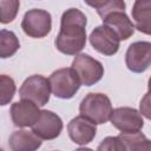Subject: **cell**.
<instances>
[{"mask_svg":"<svg viewBox=\"0 0 151 151\" xmlns=\"http://www.w3.org/2000/svg\"><path fill=\"white\" fill-rule=\"evenodd\" d=\"M85 14L78 8L66 9L60 20V31L54 40L57 50L66 55H77L86 45Z\"/></svg>","mask_w":151,"mask_h":151,"instance_id":"1","label":"cell"},{"mask_svg":"<svg viewBox=\"0 0 151 151\" xmlns=\"http://www.w3.org/2000/svg\"><path fill=\"white\" fill-rule=\"evenodd\" d=\"M112 104L110 98L104 93H88L79 105L81 116L88 118L94 124H105L112 114Z\"/></svg>","mask_w":151,"mask_h":151,"instance_id":"2","label":"cell"},{"mask_svg":"<svg viewBox=\"0 0 151 151\" xmlns=\"http://www.w3.org/2000/svg\"><path fill=\"white\" fill-rule=\"evenodd\" d=\"M52 93L61 99L72 98L80 88V80L72 67H64L54 71L50 78Z\"/></svg>","mask_w":151,"mask_h":151,"instance_id":"3","label":"cell"},{"mask_svg":"<svg viewBox=\"0 0 151 151\" xmlns=\"http://www.w3.org/2000/svg\"><path fill=\"white\" fill-rule=\"evenodd\" d=\"M51 92L50 80L40 74L28 77L19 88V96L21 99L31 100L38 106H44L48 103Z\"/></svg>","mask_w":151,"mask_h":151,"instance_id":"4","label":"cell"},{"mask_svg":"<svg viewBox=\"0 0 151 151\" xmlns=\"http://www.w3.org/2000/svg\"><path fill=\"white\" fill-rule=\"evenodd\" d=\"M72 68L78 74L79 80L84 86H92L97 84L104 76L103 64L85 53H80L74 57Z\"/></svg>","mask_w":151,"mask_h":151,"instance_id":"5","label":"cell"},{"mask_svg":"<svg viewBox=\"0 0 151 151\" xmlns=\"http://www.w3.org/2000/svg\"><path fill=\"white\" fill-rule=\"evenodd\" d=\"M21 28L25 34L31 38H44L52 29V17L45 9H29L22 18Z\"/></svg>","mask_w":151,"mask_h":151,"instance_id":"6","label":"cell"},{"mask_svg":"<svg viewBox=\"0 0 151 151\" xmlns=\"http://www.w3.org/2000/svg\"><path fill=\"white\" fill-rule=\"evenodd\" d=\"M125 64L133 73H143L151 66V42H132L125 53Z\"/></svg>","mask_w":151,"mask_h":151,"instance_id":"7","label":"cell"},{"mask_svg":"<svg viewBox=\"0 0 151 151\" xmlns=\"http://www.w3.org/2000/svg\"><path fill=\"white\" fill-rule=\"evenodd\" d=\"M90 42L97 52L104 55H113L119 50L120 39L112 28L103 24L91 32Z\"/></svg>","mask_w":151,"mask_h":151,"instance_id":"8","label":"cell"},{"mask_svg":"<svg viewBox=\"0 0 151 151\" xmlns=\"http://www.w3.org/2000/svg\"><path fill=\"white\" fill-rule=\"evenodd\" d=\"M111 124L118 129L120 132H137L140 131L144 126V120L142 113L133 107L123 106L117 107L112 111Z\"/></svg>","mask_w":151,"mask_h":151,"instance_id":"9","label":"cell"},{"mask_svg":"<svg viewBox=\"0 0 151 151\" xmlns=\"http://www.w3.org/2000/svg\"><path fill=\"white\" fill-rule=\"evenodd\" d=\"M64 127L61 118L48 110H42L38 120L32 126V131L45 140H52L59 137Z\"/></svg>","mask_w":151,"mask_h":151,"instance_id":"10","label":"cell"},{"mask_svg":"<svg viewBox=\"0 0 151 151\" xmlns=\"http://www.w3.org/2000/svg\"><path fill=\"white\" fill-rule=\"evenodd\" d=\"M40 110L38 105L31 100L21 99L12 104L9 113L12 122L18 127H28L33 126L40 116Z\"/></svg>","mask_w":151,"mask_h":151,"instance_id":"11","label":"cell"},{"mask_svg":"<svg viewBox=\"0 0 151 151\" xmlns=\"http://www.w3.org/2000/svg\"><path fill=\"white\" fill-rule=\"evenodd\" d=\"M97 124L84 116H78L71 119L67 124V131L71 140L78 145H86L93 140L97 133Z\"/></svg>","mask_w":151,"mask_h":151,"instance_id":"12","label":"cell"},{"mask_svg":"<svg viewBox=\"0 0 151 151\" xmlns=\"http://www.w3.org/2000/svg\"><path fill=\"white\" fill-rule=\"evenodd\" d=\"M41 140L33 131L17 130L9 136L8 145L13 151H34L41 146Z\"/></svg>","mask_w":151,"mask_h":151,"instance_id":"13","label":"cell"},{"mask_svg":"<svg viewBox=\"0 0 151 151\" xmlns=\"http://www.w3.org/2000/svg\"><path fill=\"white\" fill-rule=\"evenodd\" d=\"M103 24L112 28L120 40H127L134 33V25L125 12H113L103 19Z\"/></svg>","mask_w":151,"mask_h":151,"instance_id":"14","label":"cell"},{"mask_svg":"<svg viewBox=\"0 0 151 151\" xmlns=\"http://www.w3.org/2000/svg\"><path fill=\"white\" fill-rule=\"evenodd\" d=\"M134 27L147 35H151V0H134L131 9Z\"/></svg>","mask_w":151,"mask_h":151,"instance_id":"15","label":"cell"},{"mask_svg":"<svg viewBox=\"0 0 151 151\" xmlns=\"http://www.w3.org/2000/svg\"><path fill=\"white\" fill-rule=\"evenodd\" d=\"M125 147V151H151V140L140 131L137 132H120L118 136Z\"/></svg>","mask_w":151,"mask_h":151,"instance_id":"16","label":"cell"},{"mask_svg":"<svg viewBox=\"0 0 151 151\" xmlns=\"http://www.w3.org/2000/svg\"><path fill=\"white\" fill-rule=\"evenodd\" d=\"M85 4L93 7L98 15L101 18H106L109 14L113 12H125V2L124 0H84Z\"/></svg>","mask_w":151,"mask_h":151,"instance_id":"17","label":"cell"},{"mask_svg":"<svg viewBox=\"0 0 151 151\" xmlns=\"http://www.w3.org/2000/svg\"><path fill=\"white\" fill-rule=\"evenodd\" d=\"M19 47L20 42L14 32L7 29L0 31V57L2 59L14 55Z\"/></svg>","mask_w":151,"mask_h":151,"instance_id":"18","label":"cell"},{"mask_svg":"<svg viewBox=\"0 0 151 151\" xmlns=\"http://www.w3.org/2000/svg\"><path fill=\"white\" fill-rule=\"evenodd\" d=\"M15 94V83L14 80L6 76H0V104L2 106L7 105Z\"/></svg>","mask_w":151,"mask_h":151,"instance_id":"19","label":"cell"},{"mask_svg":"<svg viewBox=\"0 0 151 151\" xmlns=\"http://www.w3.org/2000/svg\"><path fill=\"white\" fill-rule=\"evenodd\" d=\"M1 6V24H9L12 22L19 11L20 1L19 0H0Z\"/></svg>","mask_w":151,"mask_h":151,"instance_id":"20","label":"cell"},{"mask_svg":"<svg viewBox=\"0 0 151 151\" xmlns=\"http://www.w3.org/2000/svg\"><path fill=\"white\" fill-rule=\"evenodd\" d=\"M99 151H125V147L120 140V138L117 137H106L101 140L99 146L97 147Z\"/></svg>","mask_w":151,"mask_h":151,"instance_id":"21","label":"cell"},{"mask_svg":"<svg viewBox=\"0 0 151 151\" xmlns=\"http://www.w3.org/2000/svg\"><path fill=\"white\" fill-rule=\"evenodd\" d=\"M139 112L146 119L151 120V92L145 93L144 97L142 98L139 103Z\"/></svg>","mask_w":151,"mask_h":151,"instance_id":"22","label":"cell"},{"mask_svg":"<svg viewBox=\"0 0 151 151\" xmlns=\"http://www.w3.org/2000/svg\"><path fill=\"white\" fill-rule=\"evenodd\" d=\"M147 88H149V92H151V77H150V79L147 81Z\"/></svg>","mask_w":151,"mask_h":151,"instance_id":"23","label":"cell"}]
</instances>
